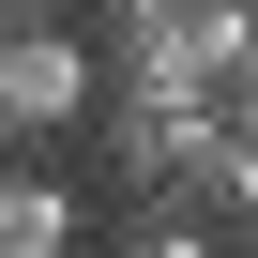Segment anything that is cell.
Here are the masks:
<instances>
[{"label": "cell", "mask_w": 258, "mask_h": 258, "mask_svg": "<svg viewBox=\"0 0 258 258\" xmlns=\"http://www.w3.org/2000/svg\"><path fill=\"white\" fill-rule=\"evenodd\" d=\"M213 106H228L213 76H106V106H91V182L106 198H182Z\"/></svg>", "instance_id": "6da1fadb"}, {"label": "cell", "mask_w": 258, "mask_h": 258, "mask_svg": "<svg viewBox=\"0 0 258 258\" xmlns=\"http://www.w3.org/2000/svg\"><path fill=\"white\" fill-rule=\"evenodd\" d=\"M91 106H106V46H76L61 16H0V152L91 137Z\"/></svg>", "instance_id": "7a4b0ae2"}, {"label": "cell", "mask_w": 258, "mask_h": 258, "mask_svg": "<svg viewBox=\"0 0 258 258\" xmlns=\"http://www.w3.org/2000/svg\"><path fill=\"white\" fill-rule=\"evenodd\" d=\"M182 198H198L213 228H258V106H243V91L213 106V137H198V167H182Z\"/></svg>", "instance_id": "3957f363"}, {"label": "cell", "mask_w": 258, "mask_h": 258, "mask_svg": "<svg viewBox=\"0 0 258 258\" xmlns=\"http://www.w3.org/2000/svg\"><path fill=\"white\" fill-rule=\"evenodd\" d=\"M106 258H228V228H213L198 198H121V228H106Z\"/></svg>", "instance_id": "277c9868"}, {"label": "cell", "mask_w": 258, "mask_h": 258, "mask_svg": "<svg viewBox=\"0 0 258 258\" xmlns=\"http://www.w3.org/2000/svg\"><path fill=\"white\" fill-rule=\"evenodd\" d=\"M0 16H61V0H0Z\"/></svg>", "instance_id": "5b68a950"}, {"label": "cell", "mask_w": 258, "mask_h": 258, "mask_svg": "<svg viewBox=\"0 0 258 258\" xmlns=\"http://www.w3.org/2000/svg\"><path fill=\"white\" fill-rule=\"evenodd\" d=\"M228 258H258V228H228Z\"/></svg>", "instance_id": "8992f818"}]
</instances>
